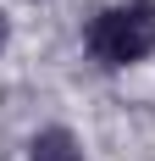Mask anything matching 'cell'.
<instances>
[{
  "label": "cell",
  "instance_id": "3",
  "mask_svg": "<svg viewBox=\"0 0 155 161\" xmlns=\"http://www.w3.org/2000/svg\"><path fill=\"white\" fill-rule=\"evenodd\" d=\"M11 39H17V22H11V11L0 6V61H6V50H11Z\"/></svg>",
  "mask_w": 155,
  "mask_h": 161
},
{
  "label": "cell",
  "instance_id": "4",
  "mask_svg": "<svg viewBox=\"0 0 155 161\" xmlns=\"http://www.w3.org/2000/svg\"><path fill=\"white\" fill-rule=\"evenodd\" d=\"M17 6H50V0H17Z\"/></svg>",
  "mask_w": 155,
  "mask_h": 161
},
{
  "label": "cell",
  "instance_id": "1",
  "mask_svg": "<svg viewBox=\"0 0 155 161\" xmlns=\"http://www.w3.org/2000/svg\"><path fill=\"white\" fill-rule=\"evenodd\" d=\"M83 56L100 72H127L155 56V0H105L83 17Z\"/></svg>",
  "mask_w": 155,
  "mask_h": 161
},
{
  "label": "cell",
  "instance_id": "2",
  "mask_svg": "<svg viewBox=\"0 0 155 161\" xmlns=\"http://www.w3.org/2000/svg\"><path fill=\"white\" fill-rule=\"evenodd\" d=\"M22 161H89V150H83L78 128H67V122H45V128L28 133Z\"/></svg>",
  "mask_w": 155,
  "mask_h": 161
}]
</instances>
